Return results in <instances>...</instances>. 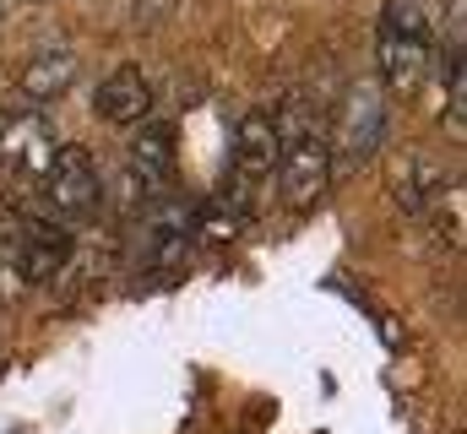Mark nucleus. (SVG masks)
<instances>
[{
  "mask_svg": "<svg viewBox=\"0 0 467 434\" xmlns=\"http://www.w3.org/2000/svg\"><path fill=\"white\" fill-rule=\"evenodd\" d=\"M44 185H49V207L66 217V222H82V217L99 207L104 185H99V163L88 147H55L49 169H44Z\"/></svg>",
  "mask_w": 467,
  "mask_h": 434,
  "instance_id": "obj_4",
  "label": "nucleus"
},
{
  "mask_svg": "<svg viewBox=\"0 0 467 434\" xmlns=\"http://www.w3.org/2000/svg\"><path fill=\"white\" fill-rule=\"evenodd\" d=\"M0 158H5L11 169H22V174H38V180H44V169H49V158H55V141H49L44 119H38V114L0 108Z\"/></svg>",
  "mask_w": 467,
  "mask_h": 434,
  "instance_id": "obj_6",
  "label": "nucleus"
},
{
  "mask_svg": "<svg viewBox=\"0 0 467 434\" xmlns=\"http://www.w3.org/2000/svg\"><path fill=\"white\" fill-rule=\"evenodd\" d=\"M441 185H446V180H441V169H435L430 158H408V163L397 169V180H391V196L402 202V212L419 217V212H430V202L441 196Z\"/></svg>",
  "mask_w": 467,
  "mask_h": 434,
  "instance_id": "obj_12",
  "label": "nucleus"
},
{
  "mask_svg": "<svg viewBox=\"0 0 467 434\" xmlns=\"http://www.w3.org/2000/svg\"><path fill=\"white\" fill-rule=\"evenodd\" d=\"M174 152H180L174 125H169V119H141L136 136H130V152H125L130 185H136L141 196H158V191L169 185V174H174Z\"/></svg>",
  "mask_w": 467,
  "mask_h": 434,
  "instance_id": "obj_5",
  "label": "nucleus"
},
{
  "mask_svg": "<svg viewBox=\"0 0 467 434\" xmlns=\"http://www.w3.org/2000/svg\"><path fill=\"white\" fill-rule=\"evenodd\" d=\"M71 82H77V49H71L66 38L38 44L33 60L22 66V93H27V104H55V98H66Z\"/></svg>",
  "mask_w": 467,
  "mask_h": 434,
  "instance_id": "obj_8",
  "label": "nucleus"
},
{
  "mask_svg": "<svg viewBox=\"0 0 467 434\" xmlns=\"http://www.w3.org/2000/svg\"><path fill=\"white\" fill-rule=\"evenodd\" d=\"M66 261H71V233H66L60 222H33L27 239H22V250H16L22 283L44 288V283H55V277L66 272Z\"/></svg>",
  "mask_w": 467,
  "mask_h": 434,
  "instance_id": "obj_9",
  "label": "nucleus"
},
{
  "mask_svg": "<svg viewBox=\"0 0 467 434\" xmlns=\"http://www.w3.org/2000/svg\"><path fill=\"white\" fill-rule=\"evenodd\" d=\"M93 108H99L109 125H141V119H152V82H147V71H141V66L109 71V77L99 82V93H93Z\"/></svg>",
  "mask_w": 467,
  "mask_h": 434,
  "instance_id": "obj_7",
  "label": "nucleus"
},
{
  "mask_svg": "<svg viewBox=\"0 0 467 434\" xmlns=\"http://www.w3.org/2000/svg\"><path fill=\"white\" fill-rule=\"evenodd\" d=\"M386 136V93L375 77H358L348 93H343V108H337V147H332V169H358L375 158Z\"/></svg>",
  "mask_w": 467,
  "mask_h": 434,
  "instance_id": "obj_2",
  "label": "nucleus"
},
{
  "mask_svg": "<svg viewBox=\"0 0 467 434\" xmlns=\"http://www.w3.org/2000/svg\"><path fill=\"white\" fill-rule=\"evenodd\" d=\"M332 141L321 130H288L277 152V191L288 207H316L332 185Z\"/></svg>",
  "mask_w": 467,
  "mask_h": 434,
  "instance_id": "obj_3",
  "label": "nucleus"
},
{
  "mask_svg": "<svg viewBox=\"0 0 467 434\" xmlns=\"http://www.w3.org/2000/svg\"><path fill=\"white\" fill-rule=\"evenodd\" d=\"M191 233H196V212L191 207H163L152 217V255H158V266H180Z\"/></svg>",
  "mask_w": 467,
  "mask_h": 434,
  "instance_id": "obj_13",
  "label": "nucleus"
},
{
  "mask_svg": "<svg viewBox=\"0 0 467 434\" xmlns=\"http://www.w3.org/2000/svg\"><path fill=\"white\" fill-rule=\"evenodd\" d=\"M277 152H283V125H277V114H266V108H255V114H244L239 119V130H234V180H229V196L234 207H244L250 212V196L277 174Z\"/></svg>",
  "mask_w": 467,
  "mask_h": 434,
  "instance_id": "obj_1",
  "label": "nucleus"
},
{
  "mask_svg": "<svg viewBox=\"0 0 467 434\" xmlns=\"http://www.w3.org/2000/svg\"><path fill=\"white\" fill-rule=\"evenodd\" d=\"M375 66H380V93H419L424 71H430V49L424 44H402V38H380L375 44Z\"/></svg>",
  "mask_w": 467,
  "mask_h": 434,
  "instance_id": "obj_11",
  "label": "nucleus"
},
{
  "mask_svg": "<svg viewBox=\"0 0 467 434\" xmlns=\"http://www.w3.org/2000/svg\"><path fill=\"white\" fill-rule=\"evenodd\" d=\"M441 33H446V0H386V11H380V38L435 49Z\"/></svg>",
  "mask_w": 467,
  "mask_h": 434,
  "instance_id": "obj_10",
  "label": "nucleus"
}]
</instances>
